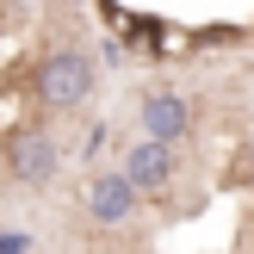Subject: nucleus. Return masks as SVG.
I'll use <instances>...</instances> for the list:
<instances>
[{"mask_svg":"<svg viewBox=\"0 0 254 254\" xmlns=\"http://www.w3.org/2000/svg\"><path fill=\"white\" fill-rule=\"evenodd\" d=\"M230 186H254V136L236 149V161H230Z\"/></svg>","mask_w":254,"mask_h":254,"instance_id":"6","label":"nucleus"},{"mask_svg":"<svg viewBox=\"0 0 254 254\" xmlns=\"http://www.w3.org/2000/svg\"><path fill=\"white\" fill-rule=\"evenodd\" d=\"M31 87H37V106L44 112H81L93 99V87H99V68H93L87 50H50L37 62Z\"/></svg>","mask_w":254,"mask_h":254,"instance_id":"1","label":"nucleus"},{"mask_svg":"<svg viewBox=\"0 0 254 254\" xmlns=\"http://www.w3.org/2000/svg\"><path fill=\"white\" fill-rule=\"evenodd\" d=\"M6 174H12V186L44 192V186L62 174V143L44 130V124H19V130L6 136Z\"/></svg>","mask_w":254,"mask_h":254,"instance_id":"2","label":"nucleus"},{"mask_svg":"<svg viewBox=\"0 0 254 254\" xmlns=\"http://www.w3.org/2000/svg\"><path fill=\"white\" fill-rule=\"evenodd\" d=\"M136 198H143V192H136V180H130L124 168H99V174H87L81 205H87L93 223L112 230V223H130V217H136Z\"/></svg>","mask_w":254,"mask_h":254,"instance_id":"3","label":"nucleus"},{"mask_svg":"<svg viewBox=\"0 0 254 254\" xmlns=\"http://www.w3.org/2000/svg\"><path fill=\"white\" fill-rule=\"evenodd\" d=\"M124 174L136 180V192H168V186L180 180V155H174V143L136 136V143L124 149Z\"/></svg>","mask_w":254,"mask_h":254,"instance_id":"4","label":"nucleus"},{"mask_svg":"<svg viewBox=\"0 0 254 254\" xmlns=\"http://www.w3.org/2000/svg\"><path fill=\"white\" fill-rule=\"evenodd\" d=\"M31 248V236H19V230H0V254H25Z\"/></svg>","mask_w":254,"mask_h":254,"instance_id":"7","label":"nucleus"},{"mask_svg":"<svg viewBox=\"0 0 254 254\" xmlns=\"http://www.w3.org/2000/svg\"><path fill=\"white\" fill-rule=\"evenodd\" d=\"M136 130L155 136V143H186V136H192V106H186V93H149L143 112H136Z\"/></svg>","mask_w":254,"mask_h":254,"instance_id":"5","label":"nucleus"}]
</instances>
